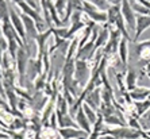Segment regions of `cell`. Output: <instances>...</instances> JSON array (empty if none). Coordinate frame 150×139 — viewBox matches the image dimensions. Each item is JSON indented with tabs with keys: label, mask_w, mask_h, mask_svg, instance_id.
<instances>
[{
	"label": "cell",
	"mask_w": 150,
	"mask_h": 139,
	"mask_svg": "<svg viewBox=\"0 0 150 139\" xmlns=\"http://www.w3.org/2000/svg\"><path fill=\"white\" fill-rule=\"evenodd\" d=\"M126 78V88L127 90H133L137 88V83H138V73L134 68H130L129 72H127V76H125Z\"/></svg>",
	"instance_id": "obj_17"
},
{
	"label": "cell",
	"mask_w": 150,
	"mask_h": 139,
	"mask_svg": "<svg viewBox=\"0 0 150 139\" xmlns=\"http://www.w3.org/2000/svg\"><path fill=\"white\" fill-rule=\"evenodd\" d=\"M67 6L68 0H56L54 1V7H56L57 12L59 15H64V16H65V12H67Z\"/></svg>",
	"instance_id": "obj_29"
},
{
	"label": "cell",
	"mask_w": 150,
	"mask_h": 139,
	"mask_svg": "<svg viewBox=\"0 0 150 139\" xmlns=\"http://www.w3.org/2000/svg\"><path fill=\"white\" fill-rule=\"evenodd\" d=\"M127 42H130L129 39L126 38H122L120 39V43H119V58L122 59V62L125 65H127L129 62V45H127Z\"/></svg>",
	"instance_id": "obj_20"
},
{
	"label": "cell",
	"mask_w": 150,
	"mask_h": 139,
	"mask_svg": "<svg viewBox=\"0 0 150 139\" xmlns=\"http://www.w3.org/2000/svg\"><path fill=\"white\" fill-rule=\"evenodd\" d=\"M58 134L62 139H87L88 132L77 127H67V128H59Z\"/></svg>",
	"instance_id": "obj_7"
},
{
	"label": "cell",
	"mask_w": 150,
	"mask_h": 139,
	"mask_svg": "<svg viewBox=\"0 0 150 139\" xmlns=\"http://www.w3.org/2000/svg\"><path fill=\"white\" fill-rule=\"evenodd\" d=\"M99 136H100V132H98V131H92L87 139H99Z\"/></svg>",
	"instance_id": "obj_34"
},
{
	"label": "cell",
	"mask_w": 150,
	"mask_h": 139,
	"mask_svg": "<svg viewBox=\"0 0 150 139\" xmlns=\"http://www.w3.org/2000/svg\"><path fill=\"white\" fill-rule=\"evenodd\" d=\"M83 12L87 15L89 19H92L93 22H96V23H103V25H104L105 22H107V19H108L107 12L99 10V8L96 7L93 3H91L89 0H84Z\"/></svg>",
	"instance_id": "obj_3"
},
{
	"label": "cell",
	"mask_w": 150,
	"mask_h": 139,
	"mask_svg": "<svg viewBox=\"0 0 150 139\" xmlns=\"http://www.w3.org/2000/svg\"><path fill=\"white\" fill-rule=\"evenodd\" d=\"M18 7L21 8V11H22V14H26V15H28L30 18H33L35 22H38V20H41L42 18H41V15H39V12L37 10H34V8L30 6V4H27L26 1H22V3H19L18 4Z\"/></svg>",
	"instance_id": "obj_16"
},
{
	"label": "cell",
	"mask_w": 150,
	"mask_h": 139,
	"mask_svg": "<svg viewBox=\"0 0 150 139\" xmlns=\"http://www.w3.org/2000/svg\"><path fill=\"white\" fill-rule=\"evenodd\" d=\"M56 114H57V119H58V126L59 128H67V127H76V124H74L73 119H72V116H70L69 114L64 115L61 114L59 111H57L56 109Z\"/></svg>",
	"instance_id": "obj_19"
},
{
	"label": "cell",
	"mask_w": 150,
	"mask_h": 139,
	"mask_svg": "<svg viewBox=\"0 0 150 139\" xmlns=\"http://www.w3.org/2000/svg\"><path fill=\"white\" fill-rule=\"evenodd\" d=\"M76 122H77V124H79V127H80L81 130H84V131L88 132V134H91L92 132L91 122L88 120L87 115H85V112H84V109H83V105H81V108L77 111V114H76Z\"/></svg>",
	"instance_id": "obj_13"
},
{
	"label": "cell",
	"mask_w": 150,
	"mask_h": 139,
	"mask_svg": "<svg viewBox=\"0 0 150 139\" xmlns=\"http://www.w3.org/2000/svg\"><path fill=\"white\" fill-rule=\"evenodd\" d=\"M1 53H6L8 52V39L4 37V35H1Z\"/></svg>",
	"instance_id": "obj_33"
},
{
	"label": "cell",
	"mask_w": 150,
	"mask_h": 139,
	"mask_svg": "<svg viewBox=\"0 0 150 139\" xmlns=\"http://www.w3.org/2000/svg\"><path fill=\"white\" fill-rule=\"evenodd\" d=\"M122 38H123L122 32L119 31L116 27L110 30V39H108V42L105 43L104 47H103V53H104L105 58H108V57L116 54V52L119 50V43H120V39Z\"/></svg>",
	"instance_id": "obj_2"
},
{
	"label": "cell",
	"mask_w": 150,
	"mask_h": 139,
	"mask_svg": "<svg viewBox=\"0 0 150 139\" xmlns=\"http://www.w3.org/2000/svg\"><path fill=\"white\" fill-rule=\"evenodd\" d=\"M15 8H16V6H15ZM12 7H10V15H11V23H12V26L15 27V30H16V32L19 34V37H21L23 41H27V37H26V28H25V22H23V19H22V15L18 14L16 10Z\"/></svg>",
	"instance_id": "obj_6"
},
{
	"label": "cell",
	"mask_w": 150,
	"mask_h": 139,
	"mask_svg": "<svg viewBox=\"0 0 150 139\" xmlns=\"http://www.w3.org/2000/svg\"><path fill=\"white\" fill-rule=\"evenodd\" d=\"M149 95H150V89H147V88H145V87H138V88H135V89L130 90V96H131V99H133L134 101L146 100V99H149Z\"/></svg>",
	"instance_id": "obj_15"
},
{
	"label": "cell",
	"mask_w": 150,
	"mask_h": 139,
	"mask_svg": "<svg viewBox=\"0 0 150 139\" xmlns=\"http://www.w3.org/2000/svg\"><path fill=\"white\" fill-rule=\"evenodd\" d=\"M146 135H147V138H150V130H149V132H147Z\"/></svg>",
	"instance_id": "obj_37"
},
{
	"label": "cell",
	"mask_w": 150,
	"mask_h": 139,
	"mask_svg": "<svg viewBox=\"0 0 150 139\" xmlns=\"http://www.w3.org/2000/svg\"><path fill=\"white\" fill-rule=\"evenodd\" d=\"M131 7H133V10L135 11L138 15H150V8H147L146 6H143L142 3H134V1H131Z\"/></svg>",
	"instance_id": "obj_28"
},
{
	"label": "cell",
	"mask_w": 150,
	"mask_h": 139,
	"mask_svg": "<svg viewBox=\"0 0 150 139\" xmlns=\"http://www.w3.org/2000/svg\"><path fill=\"white\" fill-rule=\"evenodd\" d=\"M107 16H108V19H107V25L108 26H114V23H115V19L116 16H118V14L120 12V6H110V8L107 11Z\"/></svg>",
	"instance_id": "obj_22"
},
{
	"label": "cell",
	"mask_w": 150,
	"mask_h": 139,
	"mask_svg": "<svg viewBox=\"0 0 150 139\" xmlns=\"http://www.w3.org/2000/svg\"><path fill=\"white\" fill-rule=\"evenodd\" d=\"M150 108V99H146L143 101H135V112L138 114V116L145 115Z\"/></svg>",
	"instance_id": "obj_25"
},
{
	"label": "cell",
	"mask_w": 150,
	"mask_h": 139,
	"mask_svg": "<svg viewBox=\"0 0 150 139\" xmlns=\"http://www.w3.org/2000/svg\"><path fill=\"white\" fill-rule=\"evenodd\" d=\"M74 72H76V58L67 59L62 68V78H74Z\"/></svg>",
	"instance_id": "obj_18"
},
{
	"label": "cell",
	"mask_w": 150,
	"mask_h": 139,
	"mask_svg": "<svg viewBox=\"0 0 150 139\" xmlns=\"http://www.w3.org/2000/svg\"><path fill=\"white\" fill-rule=\"evenodd\" d=\"M96 53V49H95V42L89 41L87 42L84 46H81V47H79V50H77V54H76V59H91L92 57H93V54Z\"/></svg>",
	"instance_id": "obj_10"
},
{
	"label": "cell",
	"mask_w": 150,
	"mask_h": 139,
	"mask_svg": "<svg viewBox=\"0 0 150 139\" xmlns=\"http://www.w3.org/2000/svg\"><path fill=\"white\" fill-rule=\"evenodd\" d=\"M83 14H84L83 11H74L73 14H72V16H70V25L83 20Z\"/></svg>",
	"instance_id": "obj_32"
},
{
	"label": "cell",
	"mask_w": 150,
	"mask_h": 139,
	"mask_svg": "<svg viewBox=\"0 0 150 139\" xmlns=\"http://www.w3.org/2000/svg\"><path fill=\"white\" fill-rule=\"evenodd\" d=\"M22 15V19L25 22V28H26V37H27V43L30 39H37V37L39 35V31L38 28H37V25H35V20L33 18H30L28 15L26 14H21Z\"/></svg>",
	"instance_id": "obj_8"
},
{
	"label": "cell",
	"mask_w": 150,
	"mask_h": 139,
	"mask_svg": "<svg viewBox=\"0 0 150 139\" xmlns=\"http://www.w3.org/2000/svg\"><path fill=\"white\" fill-rule=\"evenodd\" d=\"M8 54H10V53L6 52V53H3V56H1V69L3 70L11 69V62H10V59H8Z\"/></svg>",
	"instance_id": "obj_31"
},
{
	"label": "cell",
	"mask_w": 150,
	"mask_h": 139,
	"mask_svg": "<svg viewBox=\"0 0 150 139\" xmlns=\"http://www.w3.org/2000/svg\"><path fill=\"white\" fill-rule=\"evenodd\" d=\"M149 27H150V15H138L137 16V28H135L133 42L138 41V38L143 34V31L147 30Z\"/></svg>",
	"instance_id": "obj_9"
},
{
	"label": "cell",
	"mask_w": 150,
	"mask_h": 139,
	"mask_svg": "<svg viewBox=\"0 0 150 139\" xmlns=\"http://www.w3.org/2000/svg\"><path fill=\"white\" fill-rule=\"evenodd\" d=\"M110 26L107 25V23H104L103 25V28L100 30V32H99V37L96 38V41H95V49L98 50L100 49V47H104L105 43L108 42L110 39Z\"/></svg>",
	"instance_id": "obj_14"
},
{
	"label": "cell",
	"mask_w": 150,
	"mask_h": 139,
	"mask_svg": "<svg viewBox=\"0 0 150 139\" xmlns=\"http://www.w3.org/2000/svg\"><path fill=\"white\" fill-rule=\"evenodd\" d=\"M147 76H149V78H150V73H149V72H147Z\"/></svg>",
	"instance_id": "obj_38"
},
{
	"label": "cell",
	"mask_w": 150,
	"mask_h": 139,
	"mask_svg": "<svg viewBox=\"0 0 150 139\" xmlns=\"http://www.w3.org/2000/svg\"><path fill=\"white\" fill-rule=\"evenodd\" d=\"M85 103L93 108L95 111H98L101 104V88H95L92 92H89L85 97Z\"/></svg>",
	"instance_id": "obj_11"
},
{
	"label": "cell",
	"mask_w": 150,
	"mask_h": 139,
	"mask_svg": "<svg viewBox=\"0 0 150 139\" xmlns=\"http://www.w3.org/2000/svg\"><path fill=\"white\" fill-rule=\"evenodd\" d=\"M108 1L112 4V6H120L123 0H108Z\"/></svg>",
	"instance_id": "obj_35"
},
{
	"label": "cell",
	"mask_w": 150,
	"mask_h": 139,
	"mask_svg": "<svg viewBox=\"0 0 150 139\" xmlns=\"http://www.w3.org/2000/svg\"><path fill=\"white\" fill-rule=\"evenodd\" d=\"M30 54H28L26 46H21L19 50H18V54H16V68H18V72H19V77H21V87H25V74L27 72V66L28 62H30Z\"/></svg>",
	"instance_id": "obj_1"
},
{
	"label": "cell",
	"mask_w": 150,
	"mask_h": 139,
	"mask_svg": "<svg viewBox=\"0 0 150 139\" xmlns=\"http://www.w3.org/2000/svg\"><path fill=\"white\" fill-rule=\"evenodd\" d=\"M87 27V25H85V22L81 20V22H77V23H72L69 27V30H68V35H67V39H74V37H76V34L80 30H83V28Z\"/></svg>",
	"instance_id": "obj_21"
},
{
	"label": "cell",
	"mask_w": 150,
	"mask_h": 139,
	"mask_svg": "<svg viewBox=\"0 0 150 139\" xmlns=\"http://www.w3.org/2000/svg\"><path fill=\"white\" fill-rule=\"evenodd\" d=\"M83 109H84V112H85V115H87L88 120L91 122V124H95V123L98 122L99 114H96V111H95L92 107H89V105H88L85 101L83 103Z\"/></svg>",
	"instance_id": "obj_24"
},
{
	"label": "cell",
	"mask_w": 150,
	"mask_h": 139,
	"mask_svg": "<svg viewBox=\"0 0 150 139\" xmlns=\"http://www.w3.org/2000/svg\"><path fill=\"white\" fill-rule=\"evenodd\" d=\"M46 84H47V76L46 74H39L34 81V90L35 92H39V90L45 89Z\"/></svg>",
	"instance_id": "obj_27"
},
{
	"label": "cell",
	"mask_w": 150,
	"mask_h": 139,
	"mask_svg": "<svg viewBox=\"0 0 150 139\" xmlns=\"http://www.w3.org/2000/svg\"><path fill=\"white\" fill-rule=\"evenodd\" d=\"M30 104H31V107L35 109V112L38 114L43 108H46L45 107L46 104H49V99H47V96H43L42 90H39V92H35L34 93L31 101H30Z\"/></svg>",
	"instance_id": "obj_12"
},
{
	"label": "cell",
	"mask_w": 150,
	"mask_h": 139,
	"mask_svg": "<svg viewBox=\"0 0 150 139\" xmlns=\"http://www.w3.org/2000/svg\"><path fill=\"white\" fill-rule=\"evenodd\" d=\"M91 3H93L96 7L99 8V10H101V11H107L110 8V1L108 0H89Z\"/></svg>",
	"instance_id": "obj_30"
},
{
	"label": "cell",
	"mask_w": 150,
	"mask_h": 139,
	"mask_svg": "<svg viewBox=\"0 0 150 139\" xmlns=\"http://www.w3.org/2000/svg\"><path fill=\"white\" fill-rule=\"evenodd\" d=\"M99 111H100V114L105 118V116L116 114V108H115V105H114V103H104V101H101Z\"/></svg>",
	"instance_id": "obj_23"
},
{
	"label": "cell",
	"mask_w": 150,
	"mask_h": 139,
	"mask_svg": "<svg viewBox=\"0 0 150 139\" xmlns=\"http://www.w3.org/2000/svg\"><path fill=\"white\" fill-rule=\"evenodd\" d=\"M79 43H80V39L79 38H74V39L70 41L69 49H68V53H67V59H72L73 56L76 57L77 50H79Z\"/></svg>",
	"instance_id": "obj_26"
},
{
	"label": "cell",
	"mask_w": 150,
	"mask_h": 139,
	"mask_svg": "<svg viewBox=\"0 0 150 139\" xmlns=\"http://www.w3.org/2000/svg\"><path fill=\"white\" fill-rule=\"evenodd\" d=\"M91 78V70L88 68L85 59H76V72H74V80L79 83L81 88L87 87L88 81Z\"/></svg>",
	"instance_id": "obj_4"
},
{
	"label": "cell",
	"mask_w": 150,
	"mask_h": 139,
	"mask_svg": "<svg viewBox=\"0 0 150 139\" xmlns=\"http://www.w3.org/2000/svg\"><path fill=\"white\" fill-rule=\"evenodd\" d=\"M120 10H122V15L126 20V25L129 26V31L135 34V28H137V15L135 11L133 10L130 0H123L120 4Z\"/></svg>",
	"instance_id": "obj_5"
},
{
	"label": "cell",
	"mask_w": 150,
	"mask_h": 139,
	"mask_svg": "<svg viewBox=\"0 0 150 139\" xmlns=\"http://www.w3.org/2000/svg\"><path fill=\"white\" fill-rule=\"evenodd\" d=\"M145 69H146V72H149V73H150V62H147V65H146V68H145Z\"/></svg>",
	"instance_id": "obj_36"
}]
</instances>
